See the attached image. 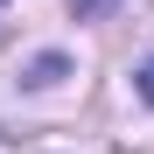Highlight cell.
<instances>
[{
	"instance_id": "2",
	"label": "cell",
	"mask_w": 154,
	"mask_h": 154,
	"mask_svg": "<svg viewBox=\"0 0 154 154\" xmlns=\"http://www.w3.org/2000/svg\"><path fill=\"white\" fill-rule=\"evenodd\" d=\"M133 91H140V98H147V105H154V56H147V63L133 70Z\"/></svg>"
},
{
	"instance_id": "1",
	"label": "cell",
	"mask_w": 154,
	"mask_h": 154,
	"mask_svg": "<svg viewBox=\"0 0 154 154\" xmlns=\"http://www.w3.org/2000/svg\"><path fill=\"white\" fill-rule=\"evenodd\" d=\"M56 77H63V56H42V63L28 70V84H56Z\"/></svg>"
}]
</instances>
